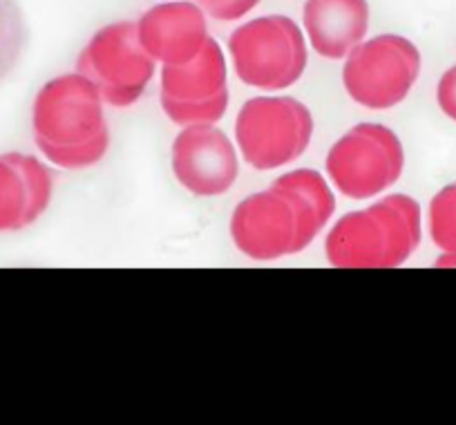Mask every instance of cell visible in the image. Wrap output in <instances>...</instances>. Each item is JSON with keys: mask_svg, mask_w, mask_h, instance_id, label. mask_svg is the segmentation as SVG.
Instances as JSON below:
<instances>
[{"mask_svg": "<svg viewBox=\"0 0 456 425\" xmlns=\"http://www.w3.org/2000/svg\"><path fill=\"white\" fill-rule=\"evenodd\" d=\"M419 74V47L398 34H380L345 56L342 86L367 110H389L407 99Z\"/></svg>", "mask_w": 456, "mask_h": 425, "instance_id": "cell-6", "label": "cell"}, {"mask_svg": "<svg viewBox=\"0 0 456 425\" xmlns=\"http://www.w3.org/2000/svg\"><path fill=\"white\" fill-rule=\"evenodd\" d=\"M228 52L240 81L262 92L296 86L309 59L300 25L280 14L240 25L228 38Z\"/></svg>", "mask_w": 456, "mask_h": 425, "instance_id": "cell-4", "label": "cell"}, {"mask_svg": "<svg viewBox=\"0 0 456 425\" xmlns=\"http://www.w3.org/2000/svg\"><path fill=\"white\" fill-rule=\"evenodd\" d=\"M201 10L215 20H224V23H233V20L244 19L260 0H197Z\"/></svg>", "mask_w": 456, "mask_h": 425, "instance_id": "cell-16", "label": "cell"}, {"mask_svg": "<svg viewBox=\"0 0 456 425\" xmlns=\"http://www.w3.org/2000/svg\"><path fill=\"white\" fill-rule=\"evenodd\" d=\"M436 266H454L456 269V251H443V256L436 260Z\"/></svg>", "mask_w": 456, "mask_h": 425, "instance_id": "cell-18", "label": "cell"}, {"mask_svg": "<svg viewBox=\"0 0 456 425\" xmlns=\"http://www.w3.org/2000/svg\"><path fill=\"white\" fill-rule=\"evenodd\" d=\"M77 72L86 77L103 103L128 108L137 103L155 77V61L143 50L137 23L101 28L78 54Z\"/></svg>", "mask_w": 456, "mask_h": 425, "instance_id": "cell-8", "label": "cell"}, {"mask_svg": "<svg viewBox=\"0 0 456 425\" xmlns=\"http://www.w3.org/2000/svg\"><path fill=\"white\" fill-rule=\"evenodd\" d=\"M428 226L429 238L441 251H456V182L432 197Z\"/></svg>", "mask_w": 456, "mask_h": 425, "instance_id": "cell-15", "label": "cell"}, {"mask_svg": "<svg viewBox=\"0 0 456 425\" xmlns=\"http://www.w3.org/2000/svg\"><path fill=\"white\" fill-rule=\"evenodd\" d=\"M173 173L192 195H224L238 179V152L215 124L183 126L173 142Z\"/></svg>", "mask_w": 456, "mask_h": 425, "instance_id": "cell-10", "label": "cell"}, {"mask_svg": "<svg viewBox=\"0 0 456 425\" xmlns=\"http://www.w3.org/2000/svg\"><path fill=\"white\" fill-rule=\"evenodd\" d=\"M137 34L155 63H186L208 41L206 12L191 0L159 3L139 19Z\"/></svg>", "mask_w": 456, "mask_h": 425, "instance_id": "cell-11", "label": "cell"}, {"mask_svg": "<svg viewBox=\"0 0 456 425\" xmlns=\"http://www.w3.org/2000/svg\"><path fill=\"white\" fill-rule=\"evenodd\" d=\"M161 108L179 126L217 124L228 110L226 56L213 37L186 63L161 69Z\"/></svg>", "mask_w": 456, "mask_h": 425, "instance_id": "cell-9", "label": "cell"}, {"mask_svg": "<svg viewBox=\"0 0 456 425\" xmlns=\"http://www.w3.org/2000/svg\"><path fill=\"white\" fill-rule=\"evenodd\" d=\"M324 166L340 195L362 201L380 195L401 179L405 151L387 126L358 124L333 143Z\"/></svg>", "mask_w": 456, "mask_h": 425, "instance_id": "cell-7", "label": "cell"}, {"mask_svg": "<svg viewBox=\"0 0 456 425\" xmlns=\"http://www.w3.org/2000/svg\"><path fill=\"white\" fill-rule=\"evenodd\" d=\"M314 137V117L293 96H256L240 108L235 143L256 170H275L305 155Z\"/></svg>", "mask_w": 456, "mask_h": 425, "instance_id": "cell-5", "label": "cell"}, {"mask_svg": "<svg viewBox=\"0 0 456 425\" xmlns=\"http://www.w3.org/2000/svg\"><path fill=\"white\" fill-rule=\"evenodd\" d=\"M423 238V213L414 197H383L338 220L324 253L340 269H394L410 260Z\"/></svg>", "mask_w": 456, "mask_h": 425, "instance_id": "cell-3", "label": "cell"}, {"mask_svg": "<svg viewBox=\"0 0 456 425\" xmlns=\"http://www.w3.org/2000/svg\"><path fill=\"white\" fill-rule=\"evenodd\" d=\"M32 130L38 151L59 168H90L110 146L103 99L78 72L52 78L38 90Z\"/></svg>", "mask_w": 456, "mask_h": 425, "instance_id": "cell-2", "label": "cell"}, {"mask_svg": "<svg viewBox=\"0 0 456 425\" xmlns=\"http://www.w3.org/2000/svg\"><path fill=\"white\" fill-rule=\"evenodd\" d=\"M333 210L336 197L322 175L311 168L291 170L235 206L231 238L251 260L296 256L318 238Z\"/></svg>", "mask_w": 456, "mask_h": 425, "instance_id": "cell-1", "label": "cell"}, {"mask_svg": "<svg viewBox=\"0 0 456 425\" xmlns=\"http://www.w3.org/2000/svg\"><path fill=\"white\" fill-rule=\"evenodd\" d=\"M28 45V25L16 0H0V83L23 59Z\"/></svg>", "mask_w": 456, "mask_h": 425, "instance_id": "cell-14", "label": "cell"}, {"mask_svg": "<svg viewBox=\"0 0 456 425\" xmlns=\"http://www.w3.org/2000/svg\"><path fill=\"white\" fill-rule=\"evenodd\" d=\"M52 173L23 152L0 155V233L32 226L52 201Z\"/></svg>", "mask_w": 456, "mask_h": 425, "instance_id": "cell-12", "label": "cell"}, {"mask_svg": "<svg viewBox=\"0 0 456 425\" xmlns=\"http://www.w3.org/2000/svg\"><path fill=\"white\" fill-rule=\"evenodd\" d=\"M302 23L311 47L322 59H345L370 29L367 0H306Z\"/></svg>", "mask_w": 456, "mask_h": 425, "instance_id": "cell-13", "label": "cell"}, {"mask_svg": "<svg viewBox=\"0 0 456 425\" xmlns=\"http://www.w3.org/2000/svg\"><path fill=\"white\" fill-rule=\"evenodd\" d=\"M436 101L438 108L443 110V115L450 117L452 121H456V65L447 69L441 77V81H438Z\"/></svg>", "mask_w": 456, "mask_h": 425, "instance_id": "cell-17", "label": "cell"}]
</instances>
